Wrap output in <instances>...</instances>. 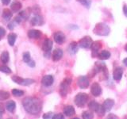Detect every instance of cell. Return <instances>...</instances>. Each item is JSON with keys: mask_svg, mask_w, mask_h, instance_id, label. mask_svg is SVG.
Segmentation results:
<instances>
[{"mask_svg": "<svg viewBox=\"0 0 127 119\" xmlns=\"http://www.w3.org/2000/svg\"><path fill=\"white\" fill-rule=\"evenodd\" d=\"M1 1L3 5H5V6H7L8 4L10 2V0H1Z\"/></svg>", "mask_w": 127, "mask_h": 119, "instance_id": "41", "label": "cell"}, {"mask_svg": "<svg viewBox=\"0 0 127 119\" xmlns=\"http://www.w3.org/2000/svg\"><path fill=\"white\" fill-rule=\"evenodd\" d=\"M4 111H5V109H4V107L2 104H0V114H3L4 113Z\"/></svg>", "mask_w": 127, "mask_h": 119, "instance_id": "43", "label": "cell"}, {"mask_svg": "<svg viewBox=\"0 0 127 119\" xmlns=\"http://www.w3.org/2000/svg\"><path fill=\"white\" fill-rule=\"evenodd\" d=\"M65 117L63 114H54L52 119H64Z\"/></svg>", "mask_w": 127, "mask_h": 119, "instance_id": "34", "label": "cell"}, {"mask_svg": "<svg viewBox=\"0 0 127 119\" xmlns=\"http://www.w3.org/2000/svg\"><path fill=\"white\" fill-rule=\"evenodd\" d=\"M76 1L80 2L83 6H85L87 9H89L91 4V0H76Z\"/></svg>", "mask_w": 127, "mask_h": 119, "instance_id": "31", "label": "cell"}, {"mask_svg": "<svg viewBox=\"0 0 127 119\" xmlns=\"http://www.w3.org/2000/svg\"><path fill=\"white\" fill-rule=\"evenodd\" d=\"M28 37L30 39H39L41 37V32L37 30H30L28 32Z\"/></svg>", "mask_w": 127, "mask_h": 119, "instance_id": "14", "label": "cell"}, {"mask_svg": "<svg viewBox=\"0 0 127 119\" xmlns=\"http://www.w3.org/2000/svg\"><path fill=\"white\" fill-rule=\"evenodd\" d=\"M125 49H126V51L127 52V44L126 45V46H125Z\"/></svg>", "mask_w": 127, "mask_h": 119, "instance_id": "45", "label": "cell"}, {"mask_svg": "<svg viewBox=\"0 0 127 119\" xmlns=\"http://www.w3.org/2000/svg\"><path fill=\"white\" fill-rule=\"evenodd\" d=\"M10 8L13 12H18L22 8V3L19 2H14L11 4Z\"/></svg>", "mask_w": 127, "mask_h": 119, "instance_id": "24", "label": "cell"}, {"mask_svg": "<svg viewBox=\"0 0 127 119\" xmlns=\"http://www.w3.org/2000/svg\"><path fill=\"white\" fill-rule=\"evenodd\" d=\"M93 32L95 35L98 36H107L110 33V29L106 23L99 22L96 24V26H95Z\"/></svg>", "mask_w": 127, "mask_h": 119, "instance_id": "2", "label": "cell"}, {"mask_svg": "<svg viewBox=\"0 0 127 119\" xmlns=\"http://www.w3.org/2000/svg\"><path fill=\"white\" fill-rule=\"evenodd\" d=\"M88 108L94 112L97 113L99 116H103L106 112V110L103 108L102 105H100L95 101H91L88 103Z\"/></svg>", "mask_w": 127, "mask_h": 119, "instance_id": "3", "label": "cell"}, {"mask_svg": "<svg viewBox=\"0 0 127 119\" xmlns=\"http://www.w3.org/2000/svg\"><path fill=\"white\" fill-rule=\"evenodd\" d=\"M83 119H93L94 118V114L91 111L86 110L82 114Z\"/></svg>", "mask_w": 127, "mask_h": 119, "instance_id": "28", "label": "cell"}, {"mask_svg": "<svg viewBox=\"0 0 127 119\" xmlns=\"http://www.w3.org/2000/svg\"><path fill=\"white\" fill-rule=\"evenodd\" d=\"M92 40L88 36H86V37H83L81 40H79V41L78 43V45L79 47L83 48V49H89L91 47L92 45Z\"/></svg>", "mask_w": 127, "mask_h": 119, "instance_id": "7", "label": "cell"}, {"mask_svg": "<svg viewBox=\"0 0 127 119\" xmlns=\"http://www.w3.org/2000/svg\"><path fill=\"white\" fill-rule=\"evenodd\" d=\"M53 118V113L52 112H48L43 115V119H52Z\"/></svg>", "mask_w": 127, "mask_h": 119, "instance_id": "35", "label": "cell"}, {"mask_svg": "<svg viewBox=\"0 0 127 119\" xmlns=\"http://www.w3.org/2000/svg\"><path fill=\"white\" fill-rule=\"evenodd\" d=\"M0 59H1V61L3 63H8L10 60V54L7 51H4L3 53L1 54V57H0Z\"/></svg>", "mask_w": 127, "mask_h": 119, "instance_id": "25", "label": "cell"}, {"mask_svg": "<svg viewBox=\"0 0 127 119\" xmlns=\"http://www.w3.org/2000/svg\"><path fill=\"white\" fill-rule=\"evenodd\" d=\"M71 79L69 78H67L65 79H64L63 82L61 83V87H60V94H61V96L64 97L67 94V90L71 83Z\"/></svg>", "mask_w": 127, "mask_h": 119, "instance_id": "6", "label": "cell"}, {"mask_svg": "<svg viewBox=\"0 0 127 119\" xmlns=\"http://www.w3.org/2000/svg\"><path fill=\"white\" fill-rule=\"evenodd\" d=\"M77 85L81 89H85L89 86V79L86 75H81L77 79Z\"/></svg>", "mask_w": 127, "mask_h": 119, "instance_id": "9", "label": "cell"}, {"mask_svg": "<svg viewBox=\"0 0 127 119\" xmlns=\"http://www.w3.org/2000/svg\"><path fill=\"white\" fill-rule=\"evenodd\" d=\"M91 48V49H92L93 56H95V55H98L99 49H101V43L99 41H95L92 43Z\"/></svg>", "mask_w": 127, "mask_h": 119, "instance_id": "20", "label": "cell"}, {"mask_svg": "<svg viewBox=\"0 0 127 119\" xmlns=\"http://www.w3.org/2000/svg\"><path fill=\"white\" fill-rule=\"evenodd\" d=\"M122 74H123V69L121 67H118L114 70L113 77L115 80H120L122 77Z\"/></svg>", "mask_w": 127, "mask_h": 119, "instance_id": "18", "label": "cell"}, {"mask_svg": "<svg viewBox=\"0 0 127 119\" xmlns=\"http://www.w3.org/2000/svg\"><path fill=\"white\" fill-rule=\"evenodd\" d=\"M7 38H8V43H9V45L10 46H14L16 41V39H17V35L14 33H10L8 35Z\"/></svg>", "mask_w": 127, "mask_h": 119, "instance_id": "23", "label": "cell"}, {"mask_svg": "<svg viewBox=\"0 0 127 119\" xmlns=\"http://www.w3.org/2000/svg\"><path fill=\"white\" fill-rule=\"evenodd\" d=\"M106 119H118L116 115H114V114H110L108 116L106 117Z\"/></svg>", "mask_w": 127, "mask_h": 119, "instance_id": "37", "label": "cell"}, {"mask_svg": "<svg viewBox=\"0 0 127 119\" xmlns=\"http://www.w3.org/2000/svg\"><path fill=\"white\" fill-rule=\"evenodd\" d=\"M12 17V11L9 9H4L2 12V18L5 20H10Z\"/></svg>", "mask_w": 127, "mask_h": 119, "instance_id": "26", "label": "cell"}, {"mask_svg": "<svg viewBox=\"0 0 127 119\" xmlns=\"http://www.w3.org/2000/svg\"><path fill=\"white\" fill-rule=\"evenodd\" d=\"M63 51L61 49H57L53 51V54H52V58H53V61H59L63 57Z\"/></svg>", "mask_w": 127, "mask_h": 119, "instance_id": "15", "label": "cell"}, {"mask_svg": "<svg viewBox=\"0 0 127 119\" xmlns=\"http://www.w3.org/2000/svg\"><path fill=\"white\" fill-rule=\"evenodd\" d=\"M98 57L100 60H106L109 59L110 57V53L107 50H102L100 53H98Z\"/></svg>", "mask_w": 127, "mask_h": 119, "instance_id": "21", "label": "cell"}, {"mask_svg": "<svg viewBox=\"0 0 127 119\" xmlns=\"http://www.w3.org/2000/svg\"><path fill=\"white\" fill-rule=\"evenodd\" d=\"M22 18L21 17H20L19 15H18L17 17H15V18H14V22H16L17 23H20V22H22Z\"/></svg>", "mask_w": 127, "mask_h": 119, "instance_id": "38", "label": "cell"}, {"mask_svg": "<svg viewBox=\"0 0 127 119\" xmlns=\"http://www.w3.org/2000/svg\"><path fill=\"white\" fill-rule=\"evenodd\" d=\"M30 12L29 10H22L19 13V16L21 17L23 20H27L28 18H30Z\"/></svg>", "mask_w": 127, "mask_h": 119, "instance_id": "29", "label": "cell"}, {"mask_svg": "<svg viewBox=\"0 0 127 119\" xmlns=\"http://www.w3.org/2000/svg\"><path fill=\"white\" fill-rule=\"evenodd\" d=\"M88 101V95L85 93H79L75 97V103L79 107H83Z\"/></svg>", "mask_w": 127, "mask_h": 119, "instance_id": "5", "label": "cell"}, {"mask_svg": "<svg viewBox=\"0 0 127 119\" xmlns=\"http://www.w3.org/2000/svg\"><path fill=\"white\" fill-rule=\"evenodd\" d=\"M123 13H124L125 16L127 18V6L126 5L123 6Z\"/></svg>", "mask_w": 127, "mask_h": 119, "instance_id": "40", "label": "cell"}, {"mask_svg": "<svg viewBox=\"0 0 127 119\" xmlns=\"http://www.w3.org/2000/svg\"><path fill=\"white\" fill-rule=\"evenodd\" d=\"M75 114V108L72 106H66L64 108V114L67 117H71Z\"/></svg>", "mask_w": 127, "mask_h": 119, "instance_id": "17", "label": "cell"}, {"mask_svg": "<svg viewBox=\"0 0 127 119\" xmlns=\"http://www.w3.org/2000/svg\"><path fill=\"white\" fill-rule=\"evenodd\" d=\"M8 27H9V29L10 30H13L14 28V22H10V23H9V25H8Z\"/></svg>", "mask_w": 127, "mask_h": 119, "instance_id": "42", "label": "cell"}, {"mask_svg": "<svg viewBox=\"0 0 127 119\" xmlns=\"http://www.w3.org/2000/svg\"><path fill=\"white\" fill-rule=\"evenodd\" d=\"M54 82V78L53 75H46L45 76H43L41 79L42 84L45 87H50L53 85V83Z\"/></svg>", "mask_w": 127, "mask_h": 119, "instance_id": "12", "label": "cell"}, {"mask_svg": "<svg viewBox=\"0 0 127 119\" xmlns=\"http://www.w3.org/2000/svg\"><path fill=\"white\" fill-rule=\"evenodd\" d=\"M43 17L40 14H36L30 19V24L32 26H42L44 24Z\"/></svg>", "mask_w": 127, "mask_h": 119, "instance_id": "11", "label": "cell"}, {"mask_svg": "<svg viewBox=\"0 0 127 119\" xmlns=\"http://www.w3.org/2000/svg\"><path fill=\"white\" fill-rule=\"evenodd\" d=\"M5 34H6V30H5V29H4L3 27L0 26V40H1V38H2Z\"/></svg>", "mask_w": 127, "mask_h": 119, "instance_id": "36", "label": "cell"}, {"mask_svg": "<svg viewBox=\"0 0 127 119\" xmlns=\"http://www.w3.org/2000/svg\"><path fill=\"white\" fill-rule=\"evenodd\" d=\"M123 63H124V65H125V66L127 67V57L123 60Z\"/></svg>", "mask_w": 127, "mask_h": 119, "instance_id": "44", "label": "cell"}, {"mask_svg": "<svg viewBox=\"0 0 127 119\" xmlns=\"http://www.w3.org/2000/svg\"><path fill=\"white\" fill-rule=\"evenodd\" d=\"M12 80H13L14 83H16L17 84L22 85V86H29L33 84V83H35L34 79H23L22 77H19L18 75H13L11 77Z\"/></svg>", "mask_w": 127, "mask_h": 119, "instance_id": "4", "label": "cell"}, {"mask_svg": "<svg viewBox=\"0 0 127 119\" xmlns=\"http://www.w3.org/2000/svg\"><path fill=\"white\" fill-rule=\"evenodd\" d=\"M6 110L9 111L10 113H14L16 109V103L14 101H9L6 103Z\"/></svg>", "mask_w": 127, "mask_h": 119, "instance_id": "22", "label": "cell"}, {"mask_svg": "<svg viewBox=\"0 0 127 119\" xmlns=\"http://www.w3.org/2000/svg\"><path fill=\"white\" fill-rule=\"evenodd\" d=\"M10 93L8 91L5 90H0V102L1 101H5L6 99L10 98Z\"/></svg>", "mask_w": 127, "mask_h": 119, "instance_id": "27", "label": "cell"}, {"mask_svg": "<svg viewBox=\"0 0 127 119\" xmlns=\"http://www.w3.org/2000/svg\"><path fill=\"white\" fill-rule=\"evenodd\" d=\"M12 94L15 97H21L24 95V91L18 89H13L12 90Z\"/></svg>", "mask_w": 127, "mask_h": 119, "instance_id": "32", "label": "cell"}, {"mask_svg": "<svg viewBox=\"0 0 127 119\" xmlns=\"http://www.w3.org/2000/svg\"><path fill=\"white\" fill-rule=\"evenodd\" d=\"M125 119H127V118H125Z\"/></svg>", "mask_w": 127, "mask_h": 119, "instance_id": "47", "label": "cell"}, {"mask_svg": "<svg viewBox=\"0 0 127 119\" xmlns=\"http://www.w3.org/2000/svg\"><path fill=\"white\" fill-rule=\"evenodd\" d=\"M91 93L95 97H98L102 94V87L97 82L93 83L91 86Z\"/></svg>", "mask_w": 127, "mask_h": 119, "instance_id": "8", "label": "cell"}, {"mask_svg": "<svg viewBox=\"0 0 127 119\" xmlns=\"http://www.w3.org/2000/svg\"><path fill=\"white\" fill-rule=\"evenodd\" d=\"M114 105V101L113 99L107 98L105 100V102H103L102 106H103V108H104V110H106V112H107V111H110L111 109H112Z\"/></svg>", "mask_w": 127, "mask_h": 119, "instance_id": "16", "label": "cell"}, {"mask_svg": "<svg viewBox=\"0 0 127 119\" xmlns=\"http://www.w3.org/2000/svg\"><path fill=\"white\" fill-rule=\"evenodd\" d=\"M53 48V41L50 39H46L43 42L42 45V49L45 53H50V51Z\"/></svg>", "mask_w": 127, "mask_h": 119, "instance_id": "13", "label": "cell"}, {"mask_svg": "<svg viewBox=\"0 0 127 119\" xmlns=\"http://www.w3.org/2000/svg\"><path fill=\"white\" fill-rule=\"evenodd\" d=\"M0 71H2L3 73H6V74H10L11 73V70L9 67H7L6 65H3V66H0Z\"/></svg>", "mask_w": 127, "mask_h": 119, "instance_id": "33", "label": "cell"}, {"mask_svg": "<svg viewBox=\"0 0 127 119\" xmlns=\"http://www.w3.org/2000/svg\"><path fill=\"white\" fill-rule=\"evenodd\" d=\"M71 119H79V118H71Z\"/></svg>", "mask_w": 127, "mask_h": 119, "instance_id": "46", "label": "cell"}, {"mask_svg": "<svg viewBox=\"0 0 127 119\" xmlns=\"http://www.w3.org/2000/svg\"><path fill=\"white\" fill-rule=\"evenodd\" d=\"M27 65L29 66V67H34L35 65H36V64H35V61L32 60H31L30 63H27Z\"/></svg>", "mask_w": 127, "mask_h": 119, "instance_id": "39", "label": "cell"}, {"mask_svg": "<svg viewBox=\"0 0 127 119\" xmlns=\"http://www.w3.org/2000/svg\"><path fill=\"white\" fill-rule=\"evenodd\" d=\"M22 60H23V61L25 62L26 63H30L32 60H31V57H30V54L29 52H26V53H23Z\"/></svg>", "mask_w": 127, "mask_h": 119, "instance_id": "30", "label": "cell"}, {"mask_svg": "<svg viewBox=\"0 0 127 119\" xmlns=\"http://www.w3.org/2000/svg\"><path fill=\"white\" fill-rule=\"evenodd\" d=\"M53 38H54L55 42L59 44V45H61V44H63L66 41V37H65L64 33H62L61 31L55 33L53 35Z\"/></svg>", "mask_w": 127, "mask_h": 119, "instance_id": "10", "label": "cell"}, {"mask_svg": "<svg viewBox=\"0 0 127 119\" xmlns=\"http://www.w3.org/2000/svg\"><path fill=\"white\" fill-rule=\"evenodd\" d=\"M22 106L27 113L35 115L41 111L42 102L38 98L27 97L22 100Z\"/></svg>", "mask_w": 127, "mask_h": 119, "instance_id": "1", "label": "cell"}, {"mask_svg": "<svg viewBox=\"0 0 127 119\" xmlns=\"http://www.w3.org/2000/svg\"><path fill=\"white\" fill-rule=\"evenodd\" d=\"M78 43L75 41H72L70 43V45L68 46V53L71 55H74L78 52Z\"/></svg>", "mask_w": 127, "mask_h": 119, "instance_id": "19", "label": "cell"}]
</instances>
